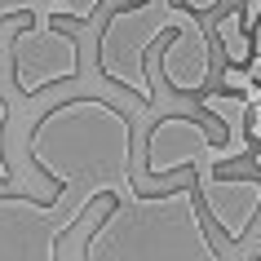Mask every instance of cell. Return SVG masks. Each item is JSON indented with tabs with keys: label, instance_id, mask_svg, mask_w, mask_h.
Segmentation results:
<instances>
[{
	"label": "cell",
	"instance_id": "6da1fadb",
	"mask_svg": "<svg viewBox=\"0 0 261 261\" xmlns=\"http://www.w3.org/2000/svg\"><path fill=\"white\" fill-rule=\"evenodd\" d=\"M27 155L54 186L107 195L84 261H221L195 173L160 195L133 181V120L107 97H67L27 133Z\"/></svg>",
	"mask_w": 261,
	"mask_h": 261
},
{
	"label": "cell",
	"instance_id": "7a4b0ae2",
	"mask_svg": "<svg viewBox=\"0 0 261 261\" xmlns=\"http://www.w3.org/2000/svg\"><path fill=\"white\" fill-rule=\"evenodd\" d=\"M204 107L226 124V142H213L195 115H164V120H155V128L146 133V146H142V181L168 177V173H195L208 221L221 230V239L244 244L261 213V177H221L217 164L248 155L252 102L244 93L217 89V93H204Z\"/></svg>",
	"mask_w": 261,
	"mask_h": 261
},
{
	"label": "cell",
	"instance_id": "3957f363",
	"mask_svg": "<svg viewBox=\"0 0 261 261\" xmlns=\"http://www.w3.org/2000/svg\"><path fill=\"white\" fill-rule=\"evenodd\" d=\"M191 18H199L186 5L173 0H133L102 22L97 31V75L111 84H120L124 93H133L142 107H155V84L146 71L155 44H164L177 27H186Z\"/></svg>",
	"mask_w": 261,
	"mask_h": 261
},
{
	"label": "cell",
	"instance_id": "277c9868",
	"mask_svg": "<svg viewBox=\"0 0 261 261\" xmlns=\"http://www.w3.org/2000/svg\"><path fill=\"white\" fill-rule=\"evenodd\" d=\"M107 195L58 186L49 199L0 195V261H58L71 226L89 217V208Z\"/></svg>",
	"mask_w": 261,
	"mask_h": 261
},
{
	"label": "cell",
	"instance_id": "5b68a950",
	"mask_svg": "<svg viewBox=\"0 0 261 261\" xmlns=\"http://www.w3.org/2000/svg\"><path fill=\"white\" fill-rule=\"evenodd\" d=\"M9 62H14L18 93L36 97L54 84L80 75V44H75V36L58 31L54 22H22L9 44Z\"/></svg>",
	"mask_w": 261,
	"mask_h": 261
},
{
	"label": "cell",
	"instance_id": "8992f818",
	"mask_svg": "<svg viewBox=\"0 0 261 261\" xmlns=\"http://www.w3.org/2000/svg\"><path fill=\"white\" fill-rule=\"evenodd\" d=\"M160 71H164V84L173 93H208V80H213V40L199 18H191L186 27H177L160 49Z\"/></svg>",
	"mask_w": 261,
	"mask_h": 261
},
{
	"label": "cell",
	"instance_id": "52a82bcc",
	"mask_svg": "<svg viewBox=\"0 0 261 261\" xmlns=\"http://www.w3.org/2000/svg\"><path fill=\"white\" fill-rule=\"evenodd\" d=\"M9 18H27V22L71 18L75 22V5L71 0H0V22H9Z\"/></svg>",
	"mask_w": 261,
	"mask_h": 261
},
{
	"label": "cell",
	"instance_id": "ba28073f",
	"mask_svg": "<svg viewBox=\"0 0 261 261\" xmlns=\"http://www.w3.org/2000/svg\"><path fill=\"white\" fill-rule=\"evenodd\" d=\"M217 40H221V49H226V62H234V67H248V62H252V40H248V22L239 18V9H234V14H221Z\"/></svg>",
	"mask_w": 261,
	"mask_h": 261
},
{
	"label": "cell",
	"instance_id": "9c48e42d",
	"mask_svg": "<svg viewBox=\"0 0 261 261\" xmlns=\"http://www.w3.org/2000/svg\"><path fill=\"white\" fill-rule=\"evenodd\" d=\"M221 89H230V93H244L248 102H261L257 84H252V71H248V67H234V62L221 71Z\"/></svg>",
	"mask_w": 261,
	"mask_h": 261
},
{
	"label": "cell",
	"instance_id": "30bf717a",
	"mask_svg": "<svg viewBox=\"0 0 261 261\" xmlns=\"http://www.w3.org/2000/svg\"><path fill=\"white\" fill-rule=\"evenodd\" d=\"M5 128H9V102L0 97V186L14 181V164H9V151H5Z\"/></svg>",
	"mask_w": 261,
	"mask_h": 261
},
{
	"label": "cell",
	"instance_id": "8fae6325",
	"mask_svg": "<svg viewBox=\"0 0 261 261\" xmlns=\"http://www.w3.org/2000/svg\"><path fill=\"white\" fill-rule=\"evenodd\" d=\"M71 5H75V22H89L102 9V0H71Z\"/></svg>",
	"mask_w": 261,
	"mask_h": 261
},
{
	"label": "cell",
	"instance_id": "7c38bea8",
	"mask_svg": "<svg viewBox=\"0 0 261 261\" xmlns=\"http://www.w3.org/2000/svg\"><path fill=\"white\" fill-rule=\"evenodd\" d=\"M181 5H186V9H195V14H213L221 0H181Z\"/></svg>",
	"mask_w": 261,
	"mask_h": 261
},
{
	"label": "cell",
	"instance_id": "4fadbf2b",
	"mask_svg": "<svg viewBox=\"0 0 261 261\" xmlns=\"http://www.w3.org/2000/svg\"><path fill=\"white\" fill-rule=\"evenodd\" d=\"M248 261H261V248H257V252H252V257H248Z\"/></svg>",
	"mask_w": 261,
	"mask_h": 261
}]
</instances>
